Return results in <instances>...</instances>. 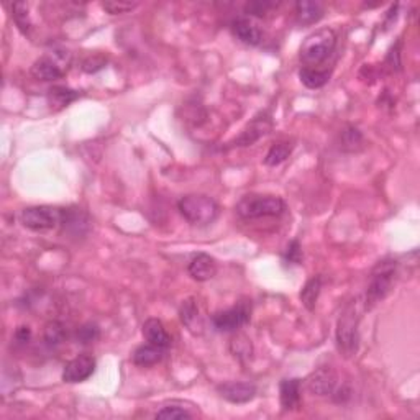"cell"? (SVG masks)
<instances>
[{
	"label": "cell",
	"mask_w": 420,
	"mask_h": 420,
	"mask_svg": "<svg viewBox=\"0 0 420 420\" xmlns=\"http://www.w3.org/2000/svg\"><path fill=\"white\" fill-rule=\"evenodd\" d=\"M95 358L90 355H79L74 360L66 363L65 369H63V381L70 382V385H76V382H84L92 376L95 371Z\"/></svg>",
	"instance_id": "obj_10"
},
{
	"label": "cell",
	"mask_w": 420,
	"mask_h": 420,
	"mask_svg": "<svg viewBox=\"0 0 420 420\" xmlns=\"http://www.w3.org/2000/svg\"><path fill=\"white\" fill-rule=\"evenodd\" d=\"M230 351L236 360H240V362H243V360H248L251 356V353H253L251 340L248 339V337L241 335V333H236L234 339L230 340Z\"/></svg>",
	"instance_id": "obj_26"
},
{
	"label": "cell",
	"mask_w": 420,
	"mask_h": 420,
	"mask_svg": "<svg viewBox=\"0 0 420 420\" xmlns=\"http://www.w3.org/2000/svg\"><path fill=\"white\" fill-rule=\"evenodd\" d=\"M284 259L287 263L292 264H299L300 259H302V250H300V245L298 240H292L289 245H287L286 253H284Z\"/></svg>",
	"instance_id": "obj_33"
},
{
	"label": "cell",
	"mask_w": 420,
	"mask_h": 420,
	"mask_svg": "<svg viewBox=\"0 0 420 420\" xmlns=\"http://www.w3.org/2000/svg\"><path fill=\"white\" fill-rule=\"evenodd\" d=\"M299 79L305 88L309 89H321L330 79V72L317 70V67H302L299 71Z\"/></svg>",
	"instance_id": "obj_21"
},
{
	"label": "cell",
	"mask_w": 420,
	"mask_h": 420,
	"mask_svg": "<svg viewBox=\"0 0 420 420\" xmlns=\"http://www.w3.org/2000/svg\"><path fill=\"white\" fill-rule=\"evenodd\" d=\"M67 339V327L59 321H51L47 323L43 332V340L49 348L63 345Z\"/></svg>",
	"instance_id": "obj_22"
},
{
	"label": "cell",
	"mask_w": 420,
	"mask_h": 420,
	"mask_svg": "<svg viewBox=\"0 0 420 420\" xmlns=\"http://www.w3.org/2000/svg\"><path fill=\"white\" fill-rule=\"evenodd\" d=\"M341 140V150L348 153H356L360 150H363L364 146V136L356 127H346L340 135Z\"/></svg>",
	"instance_id": "obj_25"
},
{
	"label": "cell",
	"mask_w": 420,
	"mask_h": 420,
	"mask_svg": "<svg viewBox=\"0 0 420 420\" xmlns=\"http://www.w3.org/2000/svg\"><path fill=\"white\" fill-rule=\"evenodd\" d=\"M99 337H100V328L97 323H92V322L84 323V325L77 328L76 332V340L77 344L81 345L94 344L95 340H99Z\"/></svg>",
	"instance_id": "obj_29"
},
{
	"label": "cell",
	"mask_w": 420,
	"mask_h": 420,
	"mask_svg": "<svg viewBox=\"0 0 420 420\" xmlns=\"http://www.w3.org/2000/svg\"><path fill=\"white\" fill-rule=\"evenodd\" d=\"M292 150H294V145L291 141H280V143H275L269 148V152L264 156V164L266 166H277V164L284 163L287 158L291 156Z\"/></svg>",
	"instance_id": "obj_24"
},
{
	"label": "cell",
	"mask_w": 420,
	"mask_h": 420,
	"mask_svg": "<svg viewBox=\"0 0 420 420\" xmlns=\"http://www.w3.org/2000/svg\"><path fill=\"white\" fill-rule=\"evenodd\" d=\"M217 391L223 399L232 404L250 403V401H253L255 396H257V386L251 385V382H240V381L223 382V385L217 387Z\"/></svg>",
	"instance_id": "obj_11"
},
{
	"label": "cell",
	"mask_w": 420,
	"mask_h": 420,
	"mask_svg": "<svg viewBox=\"0 0 420 420\" xmlns=\"http://www.w3.org/2000/svg\"><path fill=\"white\" fill-rule=\"evenodd\" d=\"M177 210L187 222L197 227L210 225L217 220L220 207L212 197L204 194H187L177 200Z\"/></svg>",
	"instance_id": "obj_2"
},
{
	"label": "cell",
	"mask_w": 420,
	"mask_h": 420,
	"mask_svg": "<svg viewBox=\"0 0 420 420\" xmlns=\"http://www.w3.org/2000/svg\"><path fill=\"white\" fill-rule=\"evenodd\" d=\"M179 317L181 322L184 323V327L194 335H200L204 332V317L200 314L199 304L194 298H189L186 300H182L181 309H179Z\"/></svg>",
	"instance_id": "obj_14"
},
{
	"label": "cell",
	"mask_w": 420,
	"mask_h": 420,
	"mask_svg": "<svg viewBox=\"0 0 420 420\" xmlns=\"http://www.w3.org/2000/svg\"><path fill=\"white\" fill-rule=\"evenodd\" d=\"M397 269H399V263L396 259H382V261L376 263V266L371 269V275H369L366 296H364V309H374L389 296L396 284Z\"/></svg>",
	"instance_id": "obj_1"
},
{
	"label": "cell",
	"mask_w": 420,
	"mask_h": 420,
	"mask_svg": "<svg viewBox=\"0 0 420 420\" xmlns=\"http://www.w3.org/2000/svg\"><path fill=\"white\" fill-rule=\"evenodd\" d=\"M251 318V304L250 302H239L234 307L220 310L212 315V325L218 332H236Z\"/></svg>",
	"instance_id": "obj_8"
},
{
	"label": "cell",
	"mask_w": 420,
	"mask_h": 420,
	"mask_svg": "<svg viewBox=\"0 0 420 420\" xmlns=\"http://www.w3.org/2000/svg\"><path fill=\"white\" fill-rule=\"evenodd\" d=\"M300 380H282L280 385V401L284 410H296L300 405Z\"/></svg>",
	"instance_id": "obj_17"
},
{
	"label": "cell",
	"mask_w": 420,
	"mask_h": 420,
	"mask_svg": "<svg viewBox=\"0 0 420 420\" xmlns=\"http://www.w3.org/2000/svg\"><path fill=\"white\" fill-rule=\"evenodd\" d=\"M193 417H194L193 412H189L184 405L177 403L163 405V407L156 412V419H193Z\"/></svg>",
	"instance_id": "obj_28"
},
{
	"label": "cell",
	"mask_w": 420,
	"mask_h": 420,
	"mask_svg": "<svg viewBox=\"0 0 420 420\" xmlns=\"http://www.w3.org/2000/svg\"><path fill=\"white\" fill-rule=\"evenodd\" d=\"M325 8L321 2H312V0H302L296 3V18L299 25H314L322 20Z\"/></svg>",
	"instance_id": "obj_18"
},
{
	"label": "cell",
	"mask_w": 420,
	"mask_h": 420,
	"mask_svg": "<svg viewBox=\"0 0 420 420\" xmlns=\"http://www.w3.org/2000/svg\"><path fill=\"white\" fill-rule=\"evenodd\" d=\"M13 337H15V341H18V344H22V345L29 344L30 339H31L30 327H26V325L18 327L17 330H15V335H13Z\"/></svg>",
	"instance_id": "obj_34"
},
{
	"label": "cell",
	"mask_w": 420,
	"mask_h": 420,
	"mask_svg": "<svg viewBox=\"0 0 420 420\" xmlns=\"http://www.w3.org/2000/svg\"><path fill=\"white\" fill-rule=\"evenodd\" d=\"M337 385H339V374L330 366L317 368L314 373H310L307 380H305V387H307L310 394L321 397L333 394L337 389Z\"/></svg>",
	"instance_id": "obj_9"
},
{
	"label": "cell",
	"mask_w": 420,
	"mask_h": 420,
	"mask_svg": "<svg viewBox=\"0 0 420 420\" xmlns=\"http://www.w3.org/2000/svg\"><path fill=\"white\" fill-rule=\"evenodd\" d=\"M67 53V51H66ZM65 51H56L54 58L41 56L31 66V76L40 81H56L66 74L67 65L71 63V56Z\"/></svg>",
	"instance_id": "obj_7"
},
{
	"label": "cell",
	"mask_w": 420,
	"mask_h": 420,
	"mask_svg": "<svg viewBox=\"0 0 420 420\" xmlns=\"http://www.w3.org/2000/svg\"><path fill=\"white\" fill-rule=\"evenodd\" d=\"M273 129V122L269 115H258L251 120L246 129L239 135V138H235V146H251L257 143L259 138H263L264 135H268Z\"/></svg>",
	"instance_id": "obj_12"
},
{
	"label": "cell",
	"mask_w": 420,
	"mask_h": 420,
	"mask_svg": "<svg viewBox=\"0 0 420 420\" xmlns=\"http://www.w3.org/2000/svg\"><path fill=\"white\" fill-rule=\"evenodd\" d=\"M163 356H164V348H159V346H154L152 344H146V345H140L138 348L134 351L131 360H134L136 366L150 368L161 362Z\"/></svg>",
	"instance_id": "obj_19"
},
{
	"label": "cell",
	"mask_w": 420,
	"mask_h": 420,
	"mask_svg": "<svg viewBox=\"0 0 420 420\" xmlns=\"http://www.w3.org/2000/svg\"><path fill=\"white\" fill-rule=\"evenodd\" d=\"M65 218V210L51 207V205H35V207H26L22 212L20 220L24 227L33 232L51 230L61 225Z\"/></svg>",
	"instance_id": "obj_6"
},
{
	"label": "cell",
	"mask_w": 420,
	"mask_h": 420,
	"mask_svg": "<svg viewBox=\"0 0 420 420\" xmlns=\"http://www.w3.org/2000/svg\"><path fill=\"white\" fill-rule=\"evenodd\" d=\"M277 7V3L275 2H268V0H263V2H248L245 6V13L248 15H255V17H266L269 12L275 10Z\"/></svg>",
	"instance_id": "obj_30"
},
{
	"label": "cell",
	"mask_w": 420,
	"mask_h": 420,
	"mask_svg": "<svg viewBox=\"0 0 420 420\" xmlns=\"http://www.w3.org/2000/svg\"><path fill=\"white\" fill-rule=\"evenodd\" d=\"M217 269H218L217 261L207 253L194 255V257L191 258L189 266H187L189 276L193 277L194 281H199V282L210 281L212 277H216Z\"/></svg>",
	"instance_id": "obj_13"
},
{
	"label": "cell",
	"mask_w": 420,
	"mask_h": 420,
	"mask_svg": "<svg viewBox=\"0 0 420 420\" xmlns=\"http://www.w3.org/2000/svg\"><path fill=\"white\" fill-rule=\"evenodd\" d=\"M12 12H13V20H15L18 30H20L24 35H29L31 30L29 3H22V2L13 3Z\"/></svg>",
	"instance_id": "obj_27"
},
{
	"label": "cell",
	"mask_w": 420,
	"mask_h": 420,
	"mask_svg": "<svg viewBox=\"0 0 420 420\" xmlns=\"http://www.w3.org/2000/svg\"><path fill=\"white\" fill-rule=\"evenodd\" d=\"M232 31H234L235 38H239L241 43L248 45V47H258L263 41V31L248 18H236L232 24Z\"/></svg>",
	"instance_id": "obj_15"
},
{
	"label": "cell",
	"mask_w": 420,
	"mask_h": 420,
	"mask_svg": "<svg viewBox=\"0 0 420 420\" xmlns=\"http://www.w3.org/2000/svg\"><path fill=\"white\" fill-rule=\"evenodd\" d=\"M337 47V33L332 29H321L310 33L300 45L299 58L305 67H317L333 53Z\"/></svg>",
	"instance_id": "obj_3"
},
{
	"label": "cell",
	"mask_w": 420,
	"mask_h": 420,
	"mask_svg": "<svg viewBox=\"0 0 420 420\" xmlns=\"http://www.w3.org/2000/svg\"><path fill=\"white\" fill-rule=\"evenodd\" d=\"M76 99H79V92L74 89L66 88V86H53L48 92V105L54 112L66 108Z\"/></svg>",
	"instance_id": "obj_20"
},
{
	"label": "cell",
	"mask_w": 420,
	"mask_h": 420,
	"mask_svg": "<svg viewBox=\"0 0 420 420\" xmlns=\"http://www.w3.org/2000/svg\"><path fill=\"white\" fill-rule=\"evenodd\" d=\"M235 210L243 220H255V218L282 216L286 210V204L276 195L251 194L241 197Z\"/></svg>",
	"instance_id": "obj_5"
},
{
	"label": "cell",
	"mask_w": 420,
	"mask_h": 420,
	"mask_svg": "<svg viewBox=\"0 0 420 420\" xmlns=\"http://www.w3.org/2000/svg\"><path fill=\"white\" fill-rule=\"evenodd\" d=\"M322 291V277L321 276H314L305 282L302 291H300V300H302L304 307L307 310H314L315 305H317L318 296H321Z\"/></svg>",
	"instance_id": "obj_23"
},
{
	"label": "cell",
	"mask_w": 420,
	"mask_h": 420,
	"mask_svg": "<svg viewBox=\"0 0 420 420\" xmlns=\"http://www.w3.org/2000/svg\"><path fill=\"white\" fill-rule=\"evenodd\" d=\"M105 65H107V59L100 56V54H94V56H89L88 59H84V63H82V70L89 72V74H92V72H97L102 70Z\"/></svg>",
	"instance_id": "obj_32"
},
{
	"label": "cell",
	"mask_w": 420,
	"mask_h": 420,
	"mask_svg": "<svg viewBox=\"0 0 420 420\" xmlns=\"http://www.w3.org/2000/svg\"><path fill=\"white\" fill-rule=\"evenodd\" d=\"M138 7V2H117V0H112V2H102V8L111 15H122V13H129L131 10Z\"/></svg>",
	"instance_id": "obj_31"
},
{
	"label": "cell",
	"mask_w": 420,
	"mask_h": 420,
	"mask_svg": "<svg viewBox=\"0 0 420 420\" xmlns=\"http://www.w3.org/2000/svg\"><path fill=\"white\" fill-rule=\"evenodd\" d=\"M141 332H143V337L146 339V341L154 346H159V348L166 350L168 346L171 345L170 333L166 332V328H164L163 322L159 321V318H148V321L143 323Z\"/></svg>",
	"instance_id": "obj_16"
},
{
	"label": "cell",
	"mask_w": 420,
	"mask_h": 420,
	"mask_svg": "<svg viewBox=\"0 0 420 420\" xmlns=\"http://www.w3.org/2000/svg\"><path fill=\"white\" fill-rule=\"evenodd\" d=\"M360 315L356 312V304L350 302L341 312L337 322V348L346 360L353 358L360 348Z\"/></svg>",
	"instance_id": "obj_4"
}]
</instances>
